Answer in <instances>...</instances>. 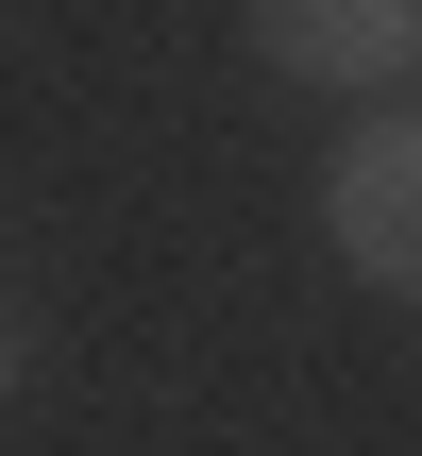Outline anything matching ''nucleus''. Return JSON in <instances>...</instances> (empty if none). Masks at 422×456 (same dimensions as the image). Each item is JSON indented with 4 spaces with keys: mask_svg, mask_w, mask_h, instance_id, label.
Returning <instances> with one entry per match:
<instances>
[{
    "mask_svg": "<svg viewBox=\"0 0 422 456\" xmlns=\"http://www.w3.org/2000/svg\"><path fill=\"white\" fill-rule=\"evenodd\" d=\"M321 237H338L355 288L422 305V102H372V118L321 152Z\"/></svg>",
    "mask_w": 422,
    "mask_h": 456,
    "instance_id": "obj_1",
    "label": "nucleus"
},
{
    "mask_svg": "<svg viewBox=\"0 0 422 456\" xmlns=\"http://www.w3.org/2000/svg\"><path fill=\"white\" fill-rule=\"evenodd\" d=\"M254 17V51L288 68V85H321V102H389L422 68V0H237Z\"/></svg>",
    "mask_w": 422,
    "mask_h": 456,
    "instance_id": "obj_2",
    "label": "nucleus"
},
{
    "mask_svg": "<svg viewBox=\"0 0 422 456\" xmlns=\"http://www.w3.org/2000/svg\"><path fill=\"white\" fill-rule=\"evenodd\" d=\"M17 389H34V305L0 288V406H17Z\"/></svg>",
    "mask_w": 422,
    "mask_h": 456,
    "instance_id": "obj_3",
    "label": "nucleus"
}]
</instances>
